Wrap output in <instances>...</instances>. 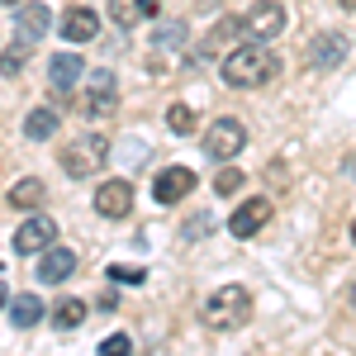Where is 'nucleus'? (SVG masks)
<instances>
[{
  "mask_svg": "<svg viewBox=\"0 0 356 356\" xmlns=\"http://www.w3.org/2000/svg\"><path fill=\"white\" fill-rule=\"evenodd\" d=\"M280 76V57L271 53V43H238L233 53L223 57V81L238 86V90H257V86H271Z\"/></svg>",
  "mask_w": 356,
  "mask_h": 356,
  "instance_id": "nucleus-1",
  "label": "nucleus"
},
{
  "mask_svg": "<svg viewBox=\"0 0 356 356\" xmlns=\"http://www.w3.org/2000/svg\"><path fill=\"white\" fill-rule=\"evenodd\" d=\"M247 318H252V295H247V285H223V290H214L209 300L200 304V323L214 328V332L247 328Z\"/></svg>",
  "mask_w": 356,
  "mask_h": 356,
  "instance_id": "nucleus-2",
  "label": "nucleus"
},
{
  "mask_svg": "<svg viewBox=\"0 0 356 356\" xmlns=\"http://www.w3.org/2000/svg\"><path fill=\"white\" fill-rule=\"evenodd\" d=\"M105 157H110V143L100 134H81V138H72L67 147H62V171L72 176V181H90V176H100L105 171Z\"/></svg>",
  "mask_w": 356,
  "mask_h": 356,
  "instance_id": "nucleus-3",
  "label": "nucleus"
},
{
  "mask_svg": "<svg viewBox=\"0 0 356 356\" xmlns=\"http://www.w3.org/2000/svg\"><path fill=\"white\" fill-rule=\"evenodd\" d=\"M243 147H247V129H243V119H233V114H223V119H214L204 129V152L214 162H233Z\"/></svg>",
  "mask_w": 356,
  "mask_h": 356,
  "instance_id": "nucleus-4",
  "label": "nucleus"
},
{
  "mask_svg": "<svg viewBox=\"0 0 356 356\" xmlns=\"http://www.w3.org/2000/svg\"><path fill=\"white\" fill-rule=\"evenodd\" d=\"M114 105H119V86H114V72H105V67L86 72L81 114H86V119H105V114H114Z\"/></svg>",
  "mask_w": 356,
  "mask_h": 356,
  "instance_id": "nucleus-5",
  "label": "nucleus"
},
{
  "mask_svg": "<svg viewBox=\"0 0 356 356\" xmlns=\"http://www.w3.org/2000/svg\"><path fill=\"white\" fill-rule=\"evenodd\" d=\"M285 24H290V15H285V5H280V0H257V5L243 15L247 38H257V43H271Z\"/></svg>",
  "mask_w": 356,
  "mask_h": 356,
  "instance_id": "nucleus-6",
  "label": "nucleus"
},
{
  "mask_svg": "<svg viewBox=\"0 0 356 356\" xmlns=\"http://www.w3.org/2000/svg\"><path fill=\"white\" fill-rule=\"evenodd\" d=\"M53 243H57V223L48 219V214H29V219L15 228V252H19V257H29V252H48Z\"/></svg>",
  "mask_w": 356,
  "mask_h": 356,
  "instance_id": "nucleus-7",
  "label": "nucleus"
},
{
  "mask_svg": "<svg viewBox=\"0 0 356 356\" xmlns=\"http://www.w3.org/2000/svg\"><path fill=\"white\" fill-rule=\"evenodd\" d=\"M266 223H271V200H243V204L228 214V233H233V238H257Z\"/></svg>",
  "mask_w": 356,
  "mask_h": 356,
  "instance_id": "nucleus-8",
  "label": "nucleus"
},
{
  "mask_svg": "<svg viewBox=\"0 0 356 356\" xmlns=\"http://www.w3.org/2000/svg\"><path fill=\"white\" fill-rule=\"evenodd\" d=\"M48 29H57V24H53V10H48L43 0L19 5V15H15V38H24L29 48H33V43H43V33H48Z\"/></svg>",
  "mask_w": 356,
  "mask_h": 356,
  "instance_id": "nucleus-9",
  "label": "nucleus"
},
{
  "mask_svg": "<svg viewBox=\"0 0 356 356\" xmlns=\"http://www.w3.org/2000/svg\"><path fill=\"white\" fill-rule=\"evenodd\" d=\"M191 191H195L191 166H166V171H157V181H152V200L157 204H181Z\"/></svg>",
  "mask_w": 356,
  "mask_h": 356,
  "instance_id": "nucleus-10",
  "label": "nucleus"
},
{
  "mask_svg": "<svg viewBox=\"0 0 356 356\" xmlns=\"http://www.w3.org/2000/svg\"><path fill=\"white\" fill-rule=\"evenodd\" d=\"M129 209H134V186L129 181H105L100 191H95V214L100 219H129Z\"/></svg>",
  "mask_w": 356,
  "mask_h": 356,
  "instance_id": "nucleus-11",
  "label": "nucleus"
},
{
  "mask_svg": "<svg viewBox=\"0 0 356 356\" xmlns=\"http://www.w3.org/2000/svg\"><path fill=\"white\" fill-rule=\"evenodd\" d=\"M81 81H86V62H81L76 53H67V48H62V53H53V57H48V86H53L57 95L76 90Z\"/></svg>",
  "mask_w": 356,
  "mask_h": 356,
  "instance_id": "nucleus-12",
  "label": "nucleus"
},
{
  "mask_svg": "<svg viewBox=\"0 0 356 356\" xmlns=\"http://www.w3.org/2000/svg\"><path fill=\"white\" fill-rule=\"evenodd\" d=\"M57 33H62L67 43H90V38L100 33V15H95L90 5H72V10L57 19Z\"/></svg>",
  "mask_w": 356,
  "mask_h": 356,
  "instance_id": "nucleus-13",
  "label": "nucleus"
},
{
  "mask_svg": "<svg viewBox=\"0 0 356 356\" xmlns=\"http://www.w3.org/2000/svg\"><path fill=\"white\" fill-rule=\"evenodd\" d=\"M309 62H314V72H332V67H342V62H347V33H337V29L318 33V38L309 43Z\"/></svg>",
  "mask_w": 356,
  "mask_h": 356,
  "instance_id": "nucleus-14",
  "label": "nucleus"
},
{
  "mask_svg": "<svg viewBox=\"0 0 356 356\" xmlns=\"http://www.w3.org/2000/svg\"><path fill=\"white\" fill-rule=\"evenodd\" d=\"M72 271H76V252H72V247H48V252H38V280H43V285H62Z\"/></svg>",
  "mask_w": 356,
  "mask_h": 356,
  "instance_id": "nucleus-15",
  "label": "nucleus"
},
{
  "mask_svg": "<svg viewBox=\"0 0 356 356\" xmlns=\"http://www.w3.org/2000/svg\"><path fill=\"white\" fill-rule=\"evenodd\" d=\"M247 29L243 19H219V24L204 33V43H200V57H214V53H233L238 48V38H243Z\"/></svg>",
  "mask_w": 356,
  "mask_h": 356,
  "instance_id": "nucleus-16",
  "label": "nucleus"
},
{
  "mask_svg": "<svg viewBox=\"0 0 356 356\" xmlns=\"http://www.w3.org/2000/svg\"><path fill=\"white\" fill-rule=\"evenodd\" d=\"M157 15V0H110V19L119 29H138Z\"/></svg>",
  "mask_w": 356,
  "mask_h": 356,
  "instance_id": "nucleus-17",
  "label": "nucleus"
},
{
  "mask_svg": "<svg viewBox=\"0 0 356 356\" xmlns=\"http://www.w3.org/2000/svg\"><path fill=\"white\" fill-rule=\"evenodd\" d=\"M57 124H62V114H57L53 105H38V110H29V119H24V138L48 143V138H57Z\"/></svg>",
  "mask_w": 356,
  "mask_h": 356,
  "instance_id": "nucleus-18",
  "label": "nucleus"
},
{
  "mask_svg": "<svg viewBox=\"0 0 356 356\" xmlns=\"http://www.w3.org/2000/svg\"><path fill=\"white\" fill-rule=\"evenodd\" d=\"M38 318H43V300L38 295H15L10 300V323L15 328H33Z\"/></svg>",
  "mask_w": 356,
  "mask_h": 356,
  "instance_id": "nucleus-19",
  "label": "nucleus"
},
{
  "mask_svg": "<svg viewBox=\"0 0 356 356\" xmlns=\"http://www.w3.org/2000/svg\"><path fill=\"white\" fill-rule=\"evenodd\" d=\"M43 181H33V176H29V181H19V186H10V204H15V209H33V204H43Z\"/></svg>",
  "mask_w": 356,
  "mask_h": 356,
  "instance_id": "nucleus-20",
  "label": "nucleus"
},
{
  "mask_svg": "<svg viewBox=\"0 0 356 356\" xmlns=\"http://www.w3.org/2000/svg\"><path fill=\"white\" fill-rule=\"evenodd\" d=\"M24 57H29V43L15 38V43L0 53V76H19V72H24Z\"/></svg>",
  "mask_w": 356,
  "mask_h": 356,
  "instance_id": "nucleus-21",
  "label": "nucleus"
},
{
  "mask_svg": "<svg viewBox=\"0 0 356 356\" xmlns=\"http://www.w3.org/2000/svg\"><path fill=\"white\" fill-rule=\"evenodd\" d=\"M81 318H86V304L81 300H62L53 309V323H57V328H81Z\"/></svg>",
  "mask_w": 356,
  "mask_h": 356,
  "instance_id": "nucleus-22",
  "label": "nucleus"
},
{
  "mask_svg": "<svg viewBox=\"0 0 356 356\" xmlns=\"http://www.w3.org/2000/svg\"><path fill=\"white\" fill-rule=\"evenodd\" d=\"M243 181H247V171H238V166H219V176H214V195H238L243 191Z\"/></svg>",
  "mask_w": 356,
  "mask_h": 356,
  "instance_id": "nucleus-23",
  "label": "nucleus"
},
{
  "mask_svg": "<svg viewBox=\"0 0 356 356\" xmlns=\"http://www.w3.org/2000/svg\"><path fill=\"white\" fill-rule=\"evenodd\" d=\"M166 129H171V134H191L195 129L191 105H171V110H166Z\"/></svg>",
  "mask_w": 356,
  "mask_h": 356,
  "instance_id": "nucleus-24",
  "label": "nucleus"
},
{
  "mask_svg": "<svg viewBox=\"0 0 356 356\" xmlns=\"http://www.w3.org/2000/svg\"><path fill=\"white\" fill-rule=\"evenodd\" d=\"M129 352H134V342H129L124 332H114L110 342H100V356H129Z\"/></svg>",
  "mask_w": 356,
  "mask_h": 356,
  "instance_id": "nucleus-25",
  "label": "nucleus"
},
{
  "mask_svg": "<svg viewBox=\"0 0 356 356\" xmlns=\"http://www.w3.org/2000/svg\"><path fill=\"white\" fill-rule=\"evenodd\" d=\"M157 43H162V48H176V43L186 48V24H166L162 33H157Z\"/></svg>",
  "mask_w": 356,
  "mask_h": 356,
  "instance_id": "nucleus-26",
  "label": "nucleus"
},
{
  "mask_svg": "<svg viewBox=\"0 0 356 356\" xmlns=\"http://www.w3.org/2000/svg\"><path fill=\"white\" fill-rule=\"evenodd\" d=\"M110 280H119V285H143V271H134V266H110Z\"/></svg>",
  "mask_w": 356,
  "mask_h": 356,
  "instance_id": "nucleus-27",
  "label": "nucleus"
},
{
  "mask_svg": "<svg viewBox=\"0 0 356 356\" xmlns=\"http://www.w3.org/2000/svg\"><path fill=\"white\" fill-rule=\"evenodd\" d=\"M0 309H10V290L5 285H0Z\"/></svg>",
  "mask_w": 356,
  "mask_h": 356,
  "instance_id": "nucleus-28",
  "label": "nucleus"
},
{
  "mask_svg": "<svg viewBox=\"0 0 356 356\" xmlns=\"http://www.w3.org/2000/svg\"><path fill=\"white\" fill-rule=\"evenodd\" d=\"M337 5H342V10H356V0H337Z\"/></svg>",
  "mask_w": 356,
  "mask_h": 356,
  "instance_id": "nucleus-29",
  "label": "nucleus"
},
{
  "mask_svg": "<svg viewBox=\"0 0 356 356\" xmlns=\"http://www.w3.org/2000/svg\"><path fill=\"white\" fill-rule=\"evenodd\" d=\"M347 304H352V309H356V285H352V295H347Z\"/></svg>",
  "mask_w": 356,
  "mask_h": 356,
  "instance_id": "nucleus-30",
  "label": "nucleus"
},
{
  "mask_svg": "<svg viewBox=\"0 0 356 356\" xmlns=\"http://www.w3.org/2000/svg\"><path fill=\"white\" fill-rule=\"evenodd\" d=\"M352 243H356V223H352Z\"/></svg>",
  "mask_w": 356,
  "mask_h": 356,
  "instance_id": "nucleus-31",
  "label": "nucleus"
},
{
  "mask_svg": "<svg viewBox=\"0 0 356 356\" xmlns=\"http://www.w3.org/2000/svg\"><path fill=\"white\" fill-rule=\"evenodd\" d=\"M5 5H19V0H5Z\"/></svg>",
  "mask_w": 356,
  "mask_h": 356,
  "instance_id": "nucleus-32",
  "label": "nucleus"
}]
</instances>
